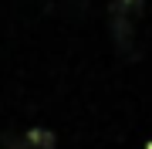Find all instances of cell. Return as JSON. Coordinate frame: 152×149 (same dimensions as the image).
Here are the masks:
<instances>
[{
  "instance_id": "cell-1",
  "label": "cell",
  "mask_w": 152,
  "mask_h": 149,
  "mask_svg": "<svg viewBox=\"0 0 152 149\" xmlns=\"http://www.w3.org/2000/svg\"><path fill=\"white\" fill-rule=\"evenodd\" d=\"M139 14H142V0H115L112 4V34L118 41V48H129Z\"/></svg>"
},
{
  "instance_id": "cell-2",
  "label": "cell",
  "mask_w": 152,
  "mask_h": 149,
  "mask_svg": "<svg viewBox=\"0 0 152 149\" xmlns=\"http://www.w3.org/2000/svg\"><path fill=\"white\" fill-rule=\"evenodd\" d=\"M7 149H54V136L48 129H27L20 139H10Z\"/></svg>"
}]
</instances>
